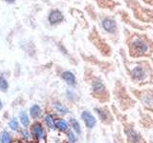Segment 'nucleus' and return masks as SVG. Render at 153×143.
I'll list each match as a JSON object with an SVG mask.
<instances>
[{
	"mask_svg": "<svg viewBox=\"0 0 153 143\" xmlns=\"http://www.w3.org/2000/svg\"><path fill=\"white\" fill-rule=\"evenodd\" d=\"M54 107H55V110L57 112V113H59L61 114H65L68 113V109H67L65 106H63L62 104L60 103H56L54 105Z\"/></svg>",
	"mask_w": 153,
	"mask_h": 143,
	"instance_id": "obj_19",
	"label": "nucleus"
},
{
	"mask_svg": "<svg viewBox=\"0 0 153 143\" xmlns=\"http://www.w3.org/2000/svg\"><path fill=\"white\" fill-rule=\"evenodd\" d=\"M19 119H20V122L24 127H28L29 124H30V118L26 112H21L19 114Z\"/></svg>",
	"mask_w": 153,
	"mask_h": 143,
	"instance_id": "obj_17",
	"label": "nucleus"
},
{
	"mask_svg": "<svg viewBox=\"0 0 153 143\" xmlns=\"http://www.w3.org/2000/svg\"><path fill=\"white\" fill-rule=\"evenodd\" d=\"M0 141H1V143H11L12 138H11V136H10V133L6 131L2 132L1 136H0Z\"/></svg>",
	"mask_w": 153,
	"mask_h": 143,
	"instance_id": "obj_20",
	"label": "nucleus"
},
{
	"mask_svg": "<svg viewBox=\"0 0 153 143\" xmlns=\"http://www.w3.org/2000/svg\"><path fill=\"white\" fill-rule=\"evenodd\" d=\"M95 111L97 112L98 116H100V118L102 119L103 122L107 123L108 121H112V117L107 111H105V110H103V109H95Z\"/></svg>",
	"mask_w": 153,
	"mask_h": 143,
	"instance_id": "obj_14",
	"label": "nucleus"
},
{
	"mask_svg": "<svg viewBox=\"0 0 153 143\" xmlns=\"http://www.w3.org/2000/svg\"><path fill=\"white\" fill-rule=\"evenodd\" d=\"M143 3H145L148 6H153V0H141Z\"/></svg>",
	"mask_w": 153,
	"mask_h": 143,
	"instance_id": "obj_26",
	"label": "nucleus"
},
{
	"mask_svg": "<svg viewBox=\"0 0 153 143\" xmlns=\"http://www.w3.org/2000/svg\"><path fill=\"white\" fill-rule=\"evenodd\" d=\"M122 56L124 61V67L130 79L134 83L139 85H146L153 83V68L150 63L146 59L131 61L122 51Z\"/></svg>",
	"mask_w": 153,
	"mask_h": 143,
	"instance_id": "obj_2",
	"label": "nucleus"
},
{
	"mask_svg": "<svg viewBox=\"0 0 153 143\" xmlns=\"http://www.w3.org/2000/svg\"><path fill=\"white\" fill-rule=\"evenodd\" d=\"M32 133L35 137H36L37 139H42L45 136V132L43 130V127L41 126L40 123L36 122L32 126Z\"/></svg>",
	"mask_w": 153,
	"mask_h": 143,
	"instance_id": "obj_10",
	"label": "nucleus"
},
{
	"mask_svg": "<svg viewBox=\"0 0 153 143\" xmlns=\"http://www.w3.org/2000/svg\"><path fill=\"white\" fill-rule=\"evenodd\" d=\"M124 132H126V135L127 136V140L129 143H146L142 136L134 130L133 127L130 126H126L124 129Z\"/></svg>",
	"mask_w": 153,
	"mask_h": 143,
	"instance_id": "obj_6",
	"label": "nucleus"
},
{
	"mask_svg": "<svg viewBox=\"0 0 153 143\" xmlns=\"http://www.w3.org/2000/svg\"><path fill=\"white\" fill-rule=\"evenodd\" d=\"M91 36H92V39L93 41L96 43V45L98 46L99 49L102 51V52L104 55H110V48L109 46L105 43L102 38L100 37L99 33L97 32V31L94 30L93 32L91 33Z\"/></svg>",
	"mask_w": 153,
	"mask_h": 143,
	"instance_id": "obj_7",
	"label": "nucleus"
},
{
	"mask_svg": "<svg viewBox=\"0 0 153 143\" xmlns=\"http://www.w3.org/2000/svg\"><path fill=\"white\" fill-rule=\"evenodd\" d=\"M30 114L33 118H37L41 114V108L38 105H33L30 109Z\"/></svg>",
	"mask_w": 153,
	"mask_h": 143,
	"instance_id": "obj_16",
	"label": "nucleus"
},
{
	"mask_svg": "<svg viewBox=\"0 0 153 143\" xmlns=\"http://www.w3.org/2000/svg\"><path fill=\"white\" fill-rule=\"evenodd\" d=\"M67 137H68V139H69V141L71 143H74L76 140V135L74 133V132H71L70 131V132L67 133Z\"/></svg>",
	"mask_w": 153,
	"mask_h": 143,
	"instance_id": "obj_24",
	"label": "nucleus"
},
{
	"mask_svg": "<svg viewBox=\"0 0 153 143\" xmlns=\"http://www.w3.org/2000/svg\"><path fill=\"white\" fill-rule=\"evenodd\" d=\"M102 27L107 33L111 35H118L119 27L117 21L112 16H104L102 18Z\"/></svg>",
	"mask_w": 153,
	"mask_h": 143,
	"instance_id": "obj_5",
	"label": "nucleus"
},
{
	"mask_svg": "<svg viewBox=\"0 0 153 143\" xmlns=\"http://www.w3.org/2000/svg\"><path fill=\"white\" fill-rule=\"evenodd\" d=\"M62 78L65 81V82L70 85V86H74L76 84V77L73 73H71L69 71H66V72H63V74H62Z\"/></svg>",
	"mask_w": 153,
	"mask_h": 143,
	"instance_id": "obj_13",
	"label": "nucleus"
},
{
	"mask_svg": "<svg viewBox=\"0 0 153 143\" xmlns=\"http://www.w3.org/2000/svg\"><path fill=\"white\" fill-rule=\"evenodd\" d=\"M80 116H81V118H82V120L84 121L85 125H86V127H87V128L92 129V128L95 127L96 123H97V120H96L95 116L90 112L83 111L82 113H81Z\"/></svg>",
	"mask_w": 153,
	"mask_h": 143,
	"instance_id": "obj_8",
	"label": "nucleus"
},
{
	"mask_svg": "<svg viewBox=\"0 0 153 143\" xmlns=\"http://www.w3.org/2000/svg\"><path fill=\"white\" fill-rule=\"evenodd\" d=\"M9 89V83L7 79L4 77V76L0 75V91L2 92H7Z\"/></svg>",
	"mask_w": 153,
	"mask_h": 143,
	"instance_id": "obj_18",
	"label": "nucleus"
},
{
	"mask_svg": "<svg viewBox=\"0 0 153 143\" xmlns=\"http://www.w3.org/2000/svg\"><path fill=\"white\" fill-rule=\"evenodd\" d=\"M3 108V104H2V101L0 100V111H1V109Z\"/></svg>",
	"mask_w": 153,
	"mask_h": 143,
	"instance_id": "obj_28",
	"label": "nucleus"
},
{
	"mask_svg": "<svg viewBox=\"0 0 153 143\" xmlns=\"http://www.w3.org/2000/svg\"><path fill=\"white\" fill-rule=\"evenodd\" d=\"M21 135L25 139H29V138H30V133H29L28 131H26V130L21 131Z\"/></svg>",
	"mask_w": 153,
	"mask_h": 143,
	"instance_id": "obj_25",
	"label": "nucleus"
},
{
	"mask_svg": "<svg viewBox=\"0 0 153 143\" xmlns=\"http://www.w3.org/2000/svg\"><path fill=\"white\" fill-rule=\"evenodd\" d=\"M98 2L99 6L100 8L103 9H109V10H113L116 6L120 5L118 2L114 1V0H96Z\"/></svg>",
	"mask_w": 153,
	"mask_h": 143,
	"instance_id": "obj_12",
	"label": "nucleus"
},
{
	"mask_svg": "<svg viewBox=\"0 0 153 143\" xmlns=\"http://www.w3.org/2000/svg\"><path fill=\"white\" fill-rule=\"evenodd\" d=\"M92 89L93 92L97 94H102L105 93V86L102 83V81L100 78H94L92 81Z\"/></svg>",
	"mask_w": 153,
	"mask_h": 143,
	"instance_id": "obj_9",
	"label": "nucleus"
},
{
	"mask_svg": "<svg viewBox=\"0 0 153 143\" xmlns=\"http://www.w3.org/2000/svg\"><path fill=\"white\" fill-rule=\"evenodd\" d=\"M70 122H71L72 128L74 129V131H75L76 133H81L80 125H79V123L78 121H76V119H75V118H72Z\"/></svg>",
	"mask_w": 153,
	"mask_h": 143,
	"instance_id": "obj_22",
	"label": "nucleus"
},
{
	"mask_svg": "<svg viewBox=\"0 0 153 143\" xmlns=\"http://www.w3.org/2000/svg\"><path fill=\"white\" fill-rule=\"evenodd\" d=\"M55 126L62 132L68 131V123H67L64 119H57L55 122Z\"/></svg>",
	"mask_w": 153,
	"mask_h": 143,
	"instance_id": "obj_15",
	"label": "nucleus"
},
{
	"mask_svg": "<svg viewBox=\"0 0 153 143\" xmlns=\"http://www.w3.org/2000/svg\"><path fill=\"white\" fill-rule=\"evenodd\" d=\"M45 123L48 126V128H50V129H55V127H56L54 118H53V116H50V114H48V116H45Z\"/></svg>",
	"mask_w": 153,
	"mask_h": 143,
	"instance_id": "obj_21",
	"label": "nucleus"
},
{
	"mask_svg": "<svg viewBox=\"0 0 153 143\" xmlns=\"http://www.w3.org/2000/svg\"><path fill=\"white\" fill-rule=\"evenodd\" d=\"M124 38L128 48V54L131 57H146L153 62V39L147 33L124 28Z\"/></svg>",
	"mask_w": 153,
	"mask_h": 143,
	"instance_id": "obj_1",
	"label": "nucleus"
},
{
	"mask_svg": "<svg viewBox=\"0 0 153 143\" xmlns=\"http://www.w3.org/2000/svg\"><path fill=\"white\" fill-rule=\"evenodd\" d=\"M118 13L120 14V16H121V19L123 23H126V25L130 26L131 28L133 29H136L138 31H149L152 29V26L151 25H143V24L139 23L137 21H134L130 18V15H129V13L124 11V10H121V11H119Z\"/></svg>",
	"mask_w": 153,
	"mask_h": 143,
	"instance_id": "obj_4",
	"label": "nucleus"
},
{
	"mask_svg": "<svg viewBox=\"0 0 153 143\" xmlns=\"http://www.w3.org/2000/svg\"><path fill=\"white\" fill-rule=\"evenodd\" d=\"M126 7L132 12L135 20L139 23H145L146 25H153V8L146 7L140 0H123Z\"/></svg>",
	"mask_w": 153,
	"mask_h": 143,
	"instance_id": "obj_3",
	"label": "nucleus"
},
{
	"mask_svg": "<svg viewBox=\"0 0 153 143\" xmlns=\"http://www.w3.org/2000/svg\"><path fill=\"white\" fill-rule=\"evenodd\" d=\"M63 20V14L59 12V10H54L52 11L50 15H49V22L52 25H55V24L59 23L60 21Z\"/></svg>",
	"mask_w": 153,
	"mask_h": 143,
	"instance_id": "obj_11",
	"label": "nucleus"
},
{
	"mask_svg": "<svg viewBox=\"0 0 153 143\" xmlns=\"http://www.w3.org/2000/svg\"><path fill=\"white\" fill-rule=\"evenodd\" d=\"M5 1H7L8 3H13L16 0H5Z\"/></svg>",
	"mask_w": 153,
	"mask_h": 143,
	"instance_id": "obj_27",
	"label": "nucleus"
},
{
	"mask_svg": "<svg viewBox=\"0 0 153 143\" xmlns=\"http://www.w3.org/2000/svg\"><path fill=\"white\" fill-rule=\"evenodd\" d=\"M9 127L13 131H17L18 128H19V123L17 121V119L14 118V117L12 118L11 120H10V122H9Z\"/></svg>",
	"mask_w": 153,
	"mask_h": 143,
	"instance_id": "obj_23",
	"label": "nucleus"
}]
</instances>
